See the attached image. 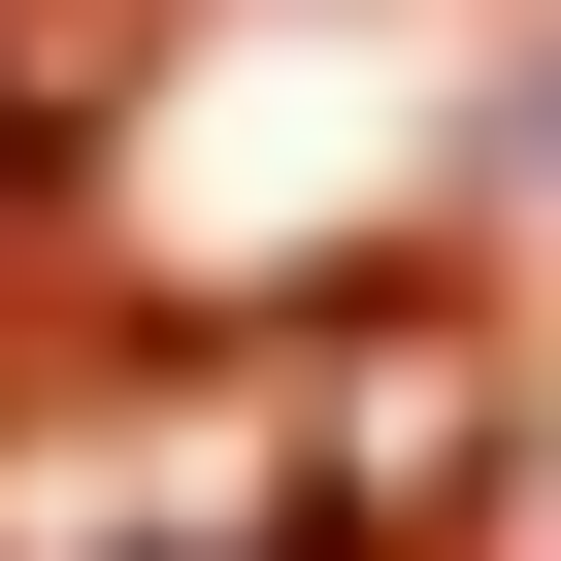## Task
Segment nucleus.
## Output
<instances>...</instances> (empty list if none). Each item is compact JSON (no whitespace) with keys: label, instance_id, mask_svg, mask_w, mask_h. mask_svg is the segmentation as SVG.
Listing matches in <instances>:
<instances>
[{"label":"nucleus","instance_id":"f257e3e1","mask_svg":"<svg viewBox=\"0 0 561 561\" xmlns=\"http://www.w3.org/2000/svg\"><path fill=\"white\" fill-rule=\"evenodd\" d=\"M100 165V0H0V231Z\"/></svg>","mask_w":561,"mask_h":561}]
</instances>
